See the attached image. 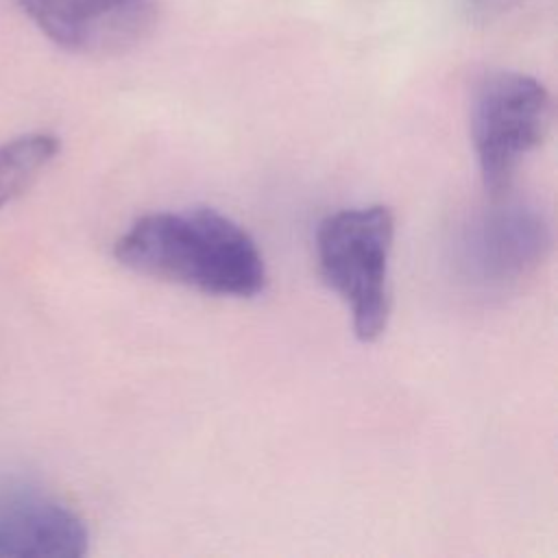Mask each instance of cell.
<instances>
[{"mask_svg":"<svg viewBox=\"0 0 558 558\" xmlns=\"http://www.w3.org/2000/svg\"><path fill=\"white\" fill-rule=\"evenodd\" d=\"M551 124V96L530 74L488 72L471 102V140L490 196H501L517 166L543 144Z\"/></svg>","mask_w":558,"mask_h":558,"instance_id":"3957f363","label":"cell"},{"mask_svg":"<svg viewBox=\"0 0 558 558\" xmlns=\"http://www.w3.org/2000/svg\"><path fill=\"white\" fill-rule=\"evenodd\" d=\"M113 255L133 272L205 294L248 299L266 286L255 240L211 207L146 214L118 238Z\"/></svg>","mask_w":558,"mask_h":558,"instance_id":"6da1fadb","label":"cell"},{"mask_svg":"<svg viewBox=\"0 0 558 558\" xmlns=\"http://www.w3.org/2000/svg\"><path fill=\"white\" fill-rule=\"evenodd\" d=\"M87 545L83 519L61 501L26 488L0 495V558H78Z\"/></svg>","mask_w":558,"mask_h":558,"instance_id":"8992f818","label":"cell"},{"mask_svg":"<svg viewBox=\"0 0 558 558\" xmlns=\"http://www.w3.org/2000/svg\"><path fill=\"white\" fill-rule=\"evenodd\" d=\"M395 235L384 205L329 214L316 229V259L325 283L347 303L362 342L377 340L390 316L388 259Z\"/></svg>","mask_w":558,"mask_h":558,"instance_id":"7a4b0ae2","label":"cell"},{"mask_svg":"<svg viewBox=\"0 0 558 558\" xmlns=\"http://www.w3.org/2000/svg\"><path fill=\"white\" fill-rule=\"evenodd\" d=\"M59 48L105 57L144 41L159 22V0H15Z\"/></svg>","mask_w":558,"mask_h":558,"instance_id":"5b68a950","label":"cell"},{"mask_svg":"<svg viewBox=\"0 0 558 558\" xmlns=\"http://www.w3.org/2000/svg\"><path fill=\"white\" fill-rule=\"evenodd\" d=\"M59 148V137L52 133H26L0 144V207L24 194Z\"/></svg>","mask_w":558,"mask_h":558,"instance_id":"52a82bcc","label":"cell"},{"mask_svg":"<svg viewBox=\"0 0 558 558\" xmlns=\"http://www.w3.org/2000/svg\"><path fill=\"white\" fill-rule=\"evenodd\" d=\"M551 248V227L543 211L495 205L471 218L456 242V264L473 288L497 292L532 275Z\"/></svg>","mask_w":558,"mask_h":558,"instance_id":"277c9868","label":"cell"}]
</instances>
